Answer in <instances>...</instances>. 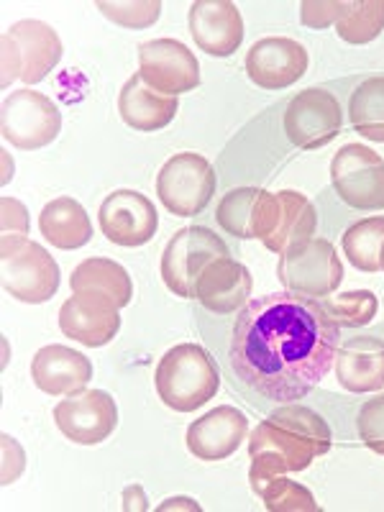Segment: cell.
Masks as SVG:
<instances>
[{
  "label": "cell",
  "instance_id": "6da1fadb",
  "mask_svg": "<svg viewBox=\"0 0 384 512\" xmlns=\"http://www.w3.org/2000/svg\"><path fill=\"white\" fill-rule=\"evenodd\" d=\"M341 326L323 303L295 292L249 300L231 331V367L274 402L303 400L336 361Z\"/></svg>",
  "mask_w": 384,
  "mask_h": 512
},
{
  "label": "cell",
  "instance_id": "7a4b0ae2",
  "mask_svg": "<svg viewBox=\"0 0 384 512\" xmlns=\"http://www.w3.org/2000/svg\"><path fill=\"white\" fill-rule=\"evenodd\" d=\"M331 428L315 410L287 402L256 425L249 438V482L303 472L315 456L331 451Z\"/></svg>",
  "mask_w": 384,
  "mask_h": 512
},
{
  "label": "cell",
  "instance_id": "3957f363",
  "mask_svg": "<svg viewBox=\"0 0 384 512\" xmlns=\"http://www.w3.org/2000/svg\"><path fill=\"white\" fill-rule=\"evenodd\" d=\"M159 400L177 413H195L218 395L221 374L216 361L198 344H180L159 359L154 374Z\"/></svg>",
  "mask_w": 384,
  "mask_h": 512
},
{
  "label": "cell",
  "instance_id": "277c9868",
  "mask_svg": "<svg viewBox=\"0 0 384 512\" xmlns=\"http://www.w3.org/2000/svg\"><path fill=\"white\" fill-rule=\"evenodd\" d=\"M3 287L21 303H47L59 290V267L26 236H3Z\"/></svg>",
  "mask_w": 384,
  "mask_h": 512
},
{
  "label": "cell",
  "instance_id": "5b68a950",
  "mask_svg": "<svg viewBox=\"0 0 384 512\" xmlns=\"http://www.w3.org/2000/svg\"><path fill=\"white\" fill-rule=\"evenodd\" d=\"M62 59V41L57 31L44 21H18L3 34V85L21 77L26 85H36Z\"/></svg>",
  "mask_w": 384,
  "mask_h": 512
},
{
  "label": "cell",
  "instance_id": "8992f818",
  "mask_svg": "<svg viewBox=\"0 0 384 512\" xmlns=\"http://www.w3.org/2000/svg\"><path fill=\"white\" fill-rule=\"evenodd\" d=\"M221 256H231L226 241L203 226H187L169 239L162 254V280L169 292L195 297L200 274Z\"/></svg>",
  "mask_w": 384,
  "mask_h": 512
},
{
  "label": "cell",
  "instance_id": "52a82bcc",
  "mask_svg": "<svg viewBox=\"0 0 384 512\" xmlns=\"http://www.w3.org/2000/svg\"><path fill=\"white\" fill-rule=\"evenodd\" d=\"M157 195L172 216H200L216 195V172L200 154H175L159 169Z\"/></svg>",
  "mask_w": 384,
  "mask_h": 512
},
{
  "label": "cell",
  "instance_id": "ba28073f",
  "mask_svg": "<svg viewBox=\"0 0 384 512\" xmlns=\"http://www.w3.org/2000/svg\"><path fill=\"white\" fill-rule=\"evenodd\" d=\"M282 287L305 297H328L344 282V264L326 239H310L280 256Z\"/></svg>",
  "mask_w": 384,
  "mask_h": 512
},
{
  "label": "cell",
  "instance_id": "9c48e42d",
  "mask_svg": "<svg viewBox=\"0 0 384 512\" xmlns=\"http://www.w3.org/2000/svg\"><path fill=\"white\" fill-rule=\"evenodd\" d=\"M0 131L8 144L24 152H34L52 144L62 131V113L44 93L16 90L3 100Z\"/></svg>",
  "mask_w": 384,
  "mask_h": 512
},
{
  "label": "cell",
  "instance_id": "30bf717a",
  "mask_svg": "<svg viewBox=\"0 0 384 512\" xmlns=\"http://www.w3.org/2000/svg\"><path fill=\"white\" fill-rule=\"evenodd\" d=\"M338 198L356 210L384 208V159L364 144H346L331 162Z\"/></svg>",
  "mask_w": 384,
  "mask_h": 512
},
{
  "label": "cell",
  "instance_id": "8fae6325",
  "mask_svg": "<svg viewBox=\"0 0 384 512\" xmlns=\"http://www.w3.org/2000/svg\"><path fill=\"white\" fill-rule=\"evenodd\" d=\"M344 126V113L336 95L323 88H308L290 100L285 111V134L300 149L331 144Z\"/></svg>",
  "mask_w": 384,
  "mask_h": 512
},
{
  "label": "cell",
  "instance_id": "7c38bea8",
  "mask_svg": "<svg viewBox=\"0 0 384 512\" xmlns=\"http://www.w3.org/2000/svg\"><path fill=\"white\" fill-rule=\"evenodd\" d=\"M139 75L152 90L177 98L198 88L200 64L182 41L152 39L139 47Z\"/></svg>",
  "mask_w": 384,
  "mask_h": 512
},
{
  "label": "cell",
  "instance_id": "4fadbf2b",
  "mask_svg": "<svg viewBox=\"0 0 384 512\" xmlns=\"http://www.w3.org/2000/svg\"><path fill=\"white\" fill-rule=\"evenodd\" d=\"M216 221L228 236L267 241L280 221V195L262 187H236L218 203Z\"/></svg>",
  "mask_w": 384,
  "mask_h": 512
},
{
  "label": "cell",
  "instance_id": "5bb4252c",
  "mask_svg": "<svg viewBox=\"0 0 384 512\" xmlns=\"http://www.w3.org/2000/svg\"><path fill=\"white\" fill-rule=\"evenodd\" d=\"M54 423L67 441L95 446L116 431V400L103 390H80L54 408Z\"/></svg>",
  "mask_w": 384,
  "mask_h": 512
},
{
  "label": "cell",
  "instance_id": "9a60e30c",
  "mask_svg": "<svg viewBox=\"0 0 384 512\" xmlns=\"http://www.w3.org/2000/svg\"><path fill=\"white\" fill-rule=\"evenodd\" d=\"M100 231L111 244L136 249L157 236L159 216L154 203L136 190H116L100 205Z\"/></svg>",
  "mask_w": 384,
  "mask_h": 512
},
{
  "label": "cell",
  "instance_id": "2e32d148",
  "mask_svg": "<svg viewBox=\"0 0 384 512\" xmlns=\"http://www.w3.org/2000/svg\"><path fill=\"white\" fill-rule=\"evenodd\" d=\"M308 49L287 36L259 39L246 54V75L262 90H282L295 85L308 72Z\"/></svg>",
  "mask_w": 384,
  "mask_h": 512
},
{
  "label": "cell",
  "instance_id": "e0dca14e",
  "mask_svg": "<svg viewBox=\"0 0 384 512\" xmlns=\"http://www.w3.org/2000/svg\"><path fill=\"white\" fill-rule=\"evenodd\" d=\"M113 300L95 292H75L59 310V328L67 338L98 349L111 344L121 331V315Z\"/></svg>",
  "mask_w": 384,
  "mask_h": 512
},
{
  "label": "cell",
  "instance_id": "ac0fdd59",
  "mask_svg": "<svg viewBox=\"0 0 384 512\" xmlns=\"http://www.w3.org/2000/svg\"><path fill=\"white\" fill-rule=\"evenodd\" d=\"M187 24L192 41L210 57H231L244 41V18L231 0H195Z\"/></svg>",
  "mask_w": 384,
  "mask_h": 512
},
{
  "label": "cell",
  "instance_id": "d6986e66",
  "mask_svg": "<svg viewBox=\"0 0 384 512\" xmlns=\"http://www.w3.org/2000/svg\"><path fill=\"white\" fill-rule=\"evenodd\" d=\"M249 433V420L239 408L221 405V408L210 410L203 418L190 423L187 428V448L190 454L200 461H223L231 454Z\"/></svg>",
  "mask_w": 384,
  "mask_h": 512
},
{
  "label": "cell",
  "instance_id": "ffe728a7",
  "mask_svg": "<svg viewBox=\"0 0 384 512\" xmlns=\"http://www.w3.org/2000/svg\"><path fill=\"white\" fill-rule=\"evenodd\" d=\"M31 379L47 395H75L93 379V364L70 346H44L31 361Z\"/></svg>",
  "mask_w": 384,
  "mask_h": 512
},
{
  "label": "cell",
  "instance_id": "44dd1931",
  "mask_svg": "<svg viewBox=\"0 0 384 512\" xmlns=\"http://www.w3.org/2000/svg\"><path fill=\"white\" fill-rule=\"evenodd\" d=\"M251 287L254 280L249 269L241 262H233L231 256H221L200 274L195 300H200V305L210 313L228 315L249 303Z\"/></svg>",
  "mask_w": 384,
  "mask_h": 512
},
{
  "label": "cell",
  "instance_id": "7402d4cb",
  "mask_svg": "<svg viewBox=\"0 0 384 512\" xmlns=\"http://www.w3.org/2000/svg\"><path fill=\"white\" fill-rule=\"evenodd\" d=\"M336 377L344 390L377 392L384 387V344L374 336L349 338L336 356Z\"/></svg>",
  "mask_w": 384,
  "mask_h": 512
},
{
  "label": "cell",
  "instance_id": "603a6c76",
  "mask_svg": "<svg viewBox=\"0 0 384 512\" xmlns=\"http://www.w3.org/2000/svg\"><path fill=\"white\" fill-rule=\"evenodd\" d=\"M118 113H121L123 123L149 134V131H159L172 123L177 113V98L152 90L136 72L118 93Z\"/></svg>",
  "mask_w": 384,
  "mask_h": 512
},
{
  "label": "cell",
  "instance_id": "cb8c5ba5",
  "mask_svg": "<svg viewBox=\"0 0 384 512\" xmlns=\"http://www.w3.org/2000/svg\"><path fill=\"white\" fill-rule=\"evenodd\" d=\"M41 236L57 249H80L93 239V223L88 210L75 198H57L44 205L39 213Z\"/></svg>",
  "mask_w": 384,
  "mask_h": 512
},
{
  "label": "cell",
  "instance_id": "d4e9b609",
  "mask_svg": "<svg viewBox=\"0 0 384 512\" xmlns=\"http://www.w3.org/2000/svg\"><path fill=\"white\" fill-rule=\"evenodd\" d=\"M277 195H280V221H277L272 236L264 241V246L282 256L295 249V246L313 239L318 216H315L313 203L305 198L303 192L282 190Z\"/></svg>",
  "mask_w": 384,
  "mask_h": 512
},
{
  "label": "cell",
  "instance_id": "484cf974",
  "mask_svg": "<svg viewBox=\"0 0 384 512\" xmlns=\"http://www.w3.org/2000/svg\"><path fill=\"white\" fill-rule=\"evenodd\" d=\"M70 287L72 292H95V295L108 297L118 308H126L134 297V285L126 267L105 256H93L77 264L70 277Z\"/></svg>",
  "mask_w": 384,
  "mask_h": 512
},
{
  "label": "cell",
  "instance_id": "4316f807",
  "mask_svg": "<svg viewBox=\"0 0 384 512\" xmlns=\"http://www.w3.org/2000/svg\"><path fill=\"white\" fill-rule=\"evenodd\" d=\"M349 121L356 134L384 144V77H369L351 93Z\"/></svg>",
  "mask_w": 384,
  "mask_h": 512
},
{
  "label": "cell",
  "instance_id": "83f0119b",
  "mask_svg": "<svg viewBox=\"0 0 384 512\" xmlns=\"http://www.w3.org/2000/svg\"><path fill=\"white\" fill-rule=\"evenodd\" d=\"M384 251V216L364 218L346 228L344 254L361 272H382Z\"/></svg>",
  "mask_w": 384,
  "mask_h": 512
},
{
  "label": "cell",
  "instance_id": "f1b7e54d",
  "mask_svg": "<svg viewBox=\"0 0 384 512\" xmlns=\"http://www.w3.org/2000/svg\"><path fill=\"white\" fill-rule=\"evenodd\" d=\"M251 489L256 495L262 497L264 507L269 512H315L320 510L315 497L310 495V489H305L303 484L292 482L285 474H277V477L259 479V482H251Z\"/></svg>",
  "mask_w": 384,
  "mask_h": 512
},
{
  "label": "cell",
  "instance_id": "f546056e",
  "mask_svg": "<svg viewBox=\"0 0 384 512\" xmlns=\"http://www.w3.org/2000/svg\"><path fill=\"white\" fill-rule=\"evenodd\" d=\"M384 31V0H359L336 24V34L346 44H369Z\"/></svg>",
  "mask_w": 384,
  "mask_h": 512
},
{
  "label": "cell",
  "instance_id": "4dcf8cb0",
  "mask_svg": "<svg viewBox=\"0 0 384 512\" xmlns=\"http://www.w3.org/2000/svg\"><path fill=\"white\" fill-rule=\"evenodd\" d=\"M323 308L328 310V315L336 320L338 326L361 328L374 320L379 310V300L374 292L354 290L338 297H323Z\"/></svg>",
  "mask_w": 384,
  "mask_h": 512
},
{
  "label": "cell",
  "instance_id": "1f68e13d",
  "mask_svg": "<svg viewBox=\"0 0 384 512\" xmlns=\"http://www.w3.org/2000/svg\"><path fill=\"white\" fill-rule=\"evenodd\" d=\"M98 11H103V16L126 26V29H146L159 18L162 3L159 0H149V3H136V0L134 3H105V0H100Z\"/></svg>",
  "mask_w": 384,
  "mask_h": 512
},
{
  "label": "cell",
  "instance_id": "d6a6232c",
  "mask_svg": "<svg viewBox=\"0 0 384 512\" xmlns=\"http://www.w3.org/2000/svg\"><path fill=\"white\" fill-rule=\"evenodd\" d=\"M356 428H359L364 446L372 448L374 454L384 456V392L361 405Z\"/></svg>",
  "mask_w": 384,
  "mask_h": 512
},
{
  "label": "cell",
  "instance_id": "836d02e7",
  "mask_svg": "<svg viewBox=\"0 0 384 512\" xmlns=\"http://www.w3.org/2000/svg\"><path fill=\"white\" fill-rule=\"evenodd\" d=\"M351 3H323V0H305L300 3V21L310 29H326V26L338 24L349 13Z\"/></svg>",
  "mask_w": 384,
  "mask_h": 512
},
{
  "label": "cell",
  "instance_id": "e575fe53",
  "mask_svg": "<svg viewBox=\"0 0 384 512\" xmlns=\"http://www.w3.org/2000/svg\"><path fill=\"white\" fill-rule=\"evenodd\" d=\"M382 272H384V251H382Z\"/></svg>",
  "mask_w": 384,
  "mask_h": 512
}]
</instances>
